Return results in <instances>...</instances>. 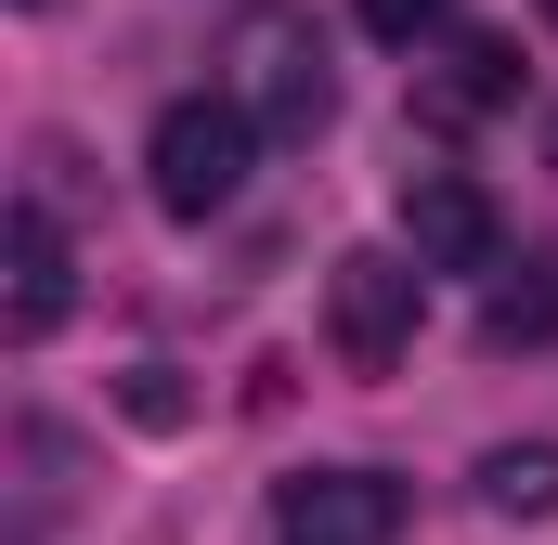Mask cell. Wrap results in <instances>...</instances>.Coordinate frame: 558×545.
<instances>
[{
  "instance_id": "6da1fadb",
  "label": "cell",
  "mask_w": 558,
  "mask_h": 545,
  "mask_svg": "<svg viewBox=\"0 0 558 545\" xmlns=\"http://www.w3.org/2000/svg\"><path fill=\"white\" fill-rule=\"evenodd\" d=\"M221 65H234L221 92H234V105H247V118H260L274 143H312L325 118H338V65H325V26H312L299 0H247V13H234V39H221Z\"/></svg>"
},
{
  "instance_id": "7a4b0ae2",
  "label": "cell",
  "mask_w": 558,
  "mask_h": 545,
  "mask_svg": "<svg viewBox=\"0 0 558 545\" xmlns=\"http://www.w3.org/2000/svg\"><path fill=\"white\" fill-rule=\"evenodd\" d=\"M247 156H260V118H247L234 92H182V105L143 131V182H156L169 221H221V208L247 195Z\"/></svg>"
},
{
  "instance_id": "3957f363",
  "label": "cell",
  "mask_w": 558,
  "mask_h": 545,
  "mask_svg": "<svg viewBox=\"0 0 558 545\" xmlns=\"http://www.w3.org/2000/svg\"><path fill=\"white\" fill-rule=\"evenodd\" d=\"M416 325H428V261L416 247H351L325 272V338H338L351 377H390L416 351Z\"/></svg>"
},
{
  "instance_id": "277c9868",
  "label": "cell",
  "mask_w": 558,
  "mask_h": 545,
  "mask_svg": "<svg viewBox=\"0 0 558 545\" xmlns=\"http://www.w3.org/2000/svg\"><path fill=\"white\" fill-rule=\"evenodd\" d=\"M274 545H403V481L390 468H299V481H274Z\"/></svg>"
},
{
  "instance_id": "5b68a950",
  "label": "cell",
  "mask_w": 558,
  "mask_h": 545,
  "mask_svg": "<svg viewBox=\"0 0 558 545\" xmlns=\"http://www.w3.org/2000/svg\"><path fill=\"white\" fill-rule=\"evenodd\" d=\"M403 247H416L428 272H494L507 221H494V195H481L468 169H416V182H403Z\"/></svg>"
},
{
  "instance_id": "8992f818",
  "label": "cell",
  "mask_w": 558,
  "mask_h": 545,
  "mask_svg": "<svg viewBox=\"0 0 558 545\" xmlns=\"http://www.w3.org/2000/svg\"><path fill=\"white\" fill-rule=\"evenodd\" d=\"M494 105H520V52H507V39H481V26H468V39H441V52H428V78H416V118H428V131H468V118H494Z\"/></svg>"
},
{
  "instance_id": "52a82bcc",
  "label": "cell",
  "mask_w": 558,
  "mask_h": 545,
  "mask_svg": "<svg viewBox=\"0 0 558 545\" xmlns=\"http://www.w3.org/2000/svg\"><path fill=\"white\" fill-rule=\"evenodd\" d=\"M0 272H13V286H0V325H13V338H52L65 299H78V286H65V234H52V208H13V221H0Z\"/></svg>"
},
{
  "instance_id": "ba28073f",
  "label": "cell",
  "mask_w": 558,
  "mask_h": 545,
  "mask_svg": "<svg viewBox=\"0 0 558 545\" xmlns=\"http://www.w3.org/2000/svg\"><path fill=\"white\" fill-rule=\"evenodd\" d=\"M546 338H558V247H533V261L481 299V351H546Z\"/></svg>"
},
{
  "instance_id": "9c48e42d",
  "label": "cell",
  "mask_w": 558,
  "mask_h": 545,
  "mask_svg": "<svg viewBox=\"0 0 558 545\" xmlns=\"http://www.w3.org/2000/svg\"><path fill=\"white\" fill-rule=\"evenodd\" d=\"M481 507L494 520H558V441H494L481 455Z\"/></svg>"
},
{
  "instance_id": "30bf717a",
  "label": "cell",
  "mask_w": 558,
  "mask_h": 545,
  "mask_svg": "<svg viewBox=\"0 0 558 545\" xmlns=\"http://www.w3.org/2000/svg\"><path fill=\"white\" fill-rule=\"evenodd\" d=\"M364 13V39H390V52H428V39H454V0H351Z\"/></svg>"
},
{
  "instance_id": "8fae6325",
  "label": "cell",
  "mask_w": 558,
  "mask_h": 545,
  "mask_svg": "<svg viewBox=\"0 0 558 545\" xmlns=\"http://www.w3.org/2000/svg\"><path fill=\"white\" fill-rule=\"evenodd\" d=\"M131 415H156V428H182V390H169V364H143V377H131Z\"/></svg>"
},
{
  "instance_id": "7c38bea8",
  "label": "cell",
  "mask_w": 558,
  "mask_h": 545,
  "mask_svg": "<svg viewBox=\"0 0 558 545\" xmlns=\"http://www.w3.org/2000/svg\"><path fill=\"white\" fill-rule=\"evenodd\" d=\"M546 169H558V118H546Z\"/></svg>"
},
{
  "instance_id": "4fadbf2b",
  "label": "cell",
  "mask_w": 558,
  "mask_h": 545,
  "mask_svg": "<svg viewBox=\"0 0 558 545\" xmlns=\"http://www.w3.org/2000/svg\"><path fill=\"white\" fill-rule=\"evenodd\" d=\"M13 13H52V0H13Z\"/></svg>"
},
{
  "instance_id": "5bb4252c",
  "label": "cell",
  "mask_w": 558,
  "mask_h": 545,
  "mask_svg": "<svg viewBox=\"0 0 558 545\" xmlns=\"http://www.w3.org/2000/svg\"><path fill=\"white\" fill-rule=\"evenodd\" d=\"M546 26H558V0H546Z\"/></svg>"
}]
</instances>
